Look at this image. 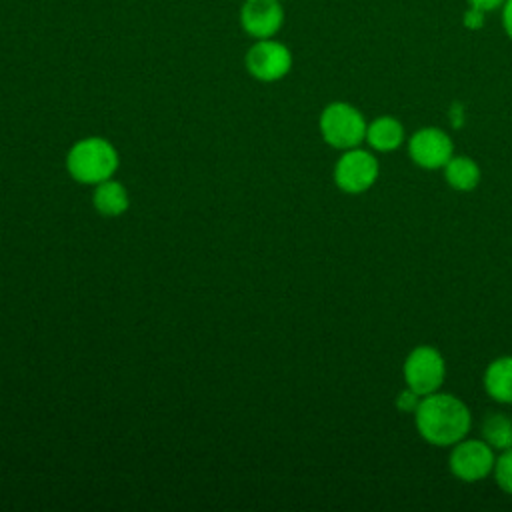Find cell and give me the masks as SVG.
Masks as SVG:
<instances>
[{
  "label": "cell",
  "mask_w": 512,
  "mask_h": 512,
  "mask_svg": "<svg viewBox=\"0 0 512 512\" xmlns=\"http://www.w3.org/2000/svg\"><path fill=\"white\" fill-rule=\"evenodd\" d=\"M414 422L418 434L428 444L454 446L470 432L472 416L458 396L436 390L422 396L414 412Z\"/></svg>",
  "instance_id": "6da1fadb"
},
{
  "label": "cell",
  "mask_w": 512,
  "mask_h": 512,
  "mask_svg": "<svg viewBox=\"0 0 512 512\" xmlns=\"http://www.w3.org/2000/svg\"><path fill=\"white\" fill-rule=\"evenodd\" d=\"M66 168L70 176L82 184H100L116 172L118 154L114 146L104 138H82L70 148L66 156Z\"/></svg>",
  "instance_id": "7a4b0ae2"
},
{
  "label": "cell",
  "mask_w": 512,
  "mask_h": 512,
  "mask_svg": "<svg viewBox=\"0 0 512 512\" xmlns=\"http://www.w3.org/2000/svg\"><path fill=\"white\" fill-rule=\"evenodd\" d=\"M366 120L348 102H332L320 114V134L332 148L350 150L366 140Z\"/></svg>",
  "instance_id": "3957f363"
},
{
  "label": "cell",
  "mask_w": 512,
  "mask_h": 512,
  "mask_svg": "<svg viewBox=\"0 0 512 512\" xmlns=\"http://www.w3.org/2000/svg\"><path fill=\"white\" fill-rule=\"evenodd\" d=\"M404 382L420 396L440 390L446 378L444 356L434 346H416L404 360Z\"/></svg>",
  "instance_id": "277c9868"
},
{
  "label": "cell",
  "mask_w": 512,
  "mask_h": 512,
  "mask_svg": "<svg viewBox=\"0 0 512 512\" xmlns=\"http://www.w3.org/2000/svg\"><path fill=\"white\" fill-rule=\"evenodd\" d=\"M380 166L372 152L362 148L344 150L334 166V182L346 194H362L374 186Z\"/></svg>",
  "instance_id": "5b68a950"
},
{
  "label": "cell",
  "mask_w": 512,
  "mask_h": 512,
  "mask_svg": "<svg viewBox=\"0 0 512 512\" xmlns=\"http://www.w3.org/2000/svg\"><path fill=\"white\" fill-rule=\"evenodd\" d=\"M494 450L484 440L462 438L448 456L450 472L462 482H478L494 470Z\"/></svg>",
  "instance_id": "8992f818"
},
{
  "label": "cell",
  "mask_w": 512,
  "mask_h": 512,
  "mask_svg": "<svg viewBox=\"0 0 512 512\" xmlns=\"http://www.w3.org/2000/svg\"><path fill=\"white\" fill-rule=\"evenodd\" d=\"M246 68L256 80L276 82L290 72L292 54L282 42L264 38L246 52Z\"/></svg>",
  "instance_id": "52a82bcc"
},
{
  "label": "cell",
  "mask_w": 512,
  "mask_h": 512,
  "mask_svg": "<svg viewBox=\"0 0 512 512\" xmlns=\"http://www.w3.org/2000/svg\"><path fill=\"white\" fill-rule=\"evenodd\" d=\"M408 154L416 166L436 170L444 168L446 162L454 156V144L442 128L426 126L410 136Z\"/></svg>",
  "instance_id": "ba28073f"
},
{
  "label": "cell",
  "mask_w": 512,
  "mask_h": 512,
  "mask_svg": "<svg viewBox=\"0 0 512 512\" xmlns=\"http://www.w3.org/2000/svg\"><path fill=\"white\" fill-rule=\"evenodd\" d=\"M284 22L280 0H246L240 10V24L252 38H272Z\"/></svg>",
  "instance_id": "9c48e42d"
},
{
  "label": "cell",
  "mask_w": 512,
  "mask_h": 512,
  "mask_svg": "<svg viewBox=\"0 0 512 512\" xmlns=\"http://www.w3.org/2000/svg\"><path fill=\"white\" fill-rule=\"evenodd\" d=\"M366 142L372 150L394 152L404 142V126L394 116H378L366 128Z\"/></svg>",
  "instance_id": "30bf717a"
},
{
  "label": "cell",
  "mask_w": 512,
  "mask_h": 512,
  "mask_svg": "<svg viewBox=\"0 0 512 512\" xmlns=\"http://www.w3.org/2000/svg\"><path fill=\"white\" fill-rule=\"evenodd\" d=\"M484 390L492 400L512 404V356H500L486 366Z\"/></svg>",
  "instance_id": "8fae6325"
},
{
  "label": "cell",
  "mask_w": 512,
  "mask_h": 512,
  "mask_svg": "<svg viewBox=\"0 0 512 512\" xmlns=\"http://www.w3.org/2000/svg\"><path fill=\"white\" fill-rule=\"evenodd\" d=\"M444 178L456 192H470L480 184V166L470 156H452L444 166Z\"/></svg>",
  "instance_id": "7c38bea8"
},
{
  "label": "cell",
  "mask_w": 512,
  "mask_h": 512,
  "mask_svg": "<svg viewBox=\"0 0 512 512\" xmlns=\"http://www.w3.org/2000/svg\"><path fill=\"white\" fill-rule=\"evenodd\" d=\"M94 208L102 214V216H120L128 210V192L126 188L116 182V180H104L100 184H96L94 190Z\"/></svg>",
  "instance_id": "4fadbf2b"
},
{
  "label": "cell",
  "mask_w": 512,
  "mask_h": 512,
  "mask_svg": "<svg viewBox=\"0 0 512 512\" xmlns=\"http://www.w3.org/2000/svg\"><path fill=\"white\" fill-rule=\"evenodd\" d=\"M482 440L494 452L510 450L512 448V418L502 412L488 414L482 422Z\"/></svg>",
  "instance_id": "5bb4252c"
},
{
  "label": "cell",
  "mask_w": 512,
  "mask_h": 512,
  "mask_svg": "<svg viewBox=\"0 0 512 512\" xmlns=\"http://www.w3.org/2000/svg\"><path fill=\"white\" fill-rule=\"evenodd\" d=\"M494 480L496 484L506 492L512 494V448L500 452V456L494 462Z\"/></svg>",
  "instance_id": "9a60e30c"
},
{
  "label": "cell",
  "mask_w": 512,
  "mask_h": 512,
  "mask_svg": "<svg viewBox=\"0 0 512 512\" xmlns=\"http://www.w3.org/2000/svg\"><path fill=\"white\" fill-rule=\"evenodd\" d=\"M422 396L418 392H414L410 386H406L398 396H396V408L400 412H406V414H414L418 404H420Z\"/></svg>",
  "instance_id": "2e32d148"
},
{
  "label": "cell",
  "mask_w": 512,
  "mask_h": 512,
  "mask_svg": "<svg viewBox=\"0 0 512 512\" xmlns=\"http://www.w3.org/2000/svg\"><path fill=\"white\" fill-rule=\"evenodd\" d=\"M484 14H486V12H482V10L474 8V6H470V8L466 10V14H464V26H466V28H472V30L480 28V26L484 24Z\"/></svg>",
  "instance_id": "e0dca14e"
},
{
  "label": "cell",
  "mask_w": 512,
  "mask_h": 512,
  "mask_svg": "<svg viewBox=\"0 0 512 512\" xmlns=\"http://www.w3.org/2000/svg\"><path fill=\"white\" fill-rule=\"evenodd\" d=\"M502 24L506 34L512 40V0H504V8H502Z\"/></svg>",
  "instance_id": "ac0fdd59"
},
{
  "label": "cell",
  "mask_w": 512,
  "mask_h": 512,
  "mask_svg": "<svg viewBox=\"0 0 512 512\" xmlns=\"http://www.w3.org/2000/svg\"><path fill=\"white\" fill-rule=\"evenodd\" d=\"M468 2H470V6H474V8L482 10V12H490V10H494V8L504 4V0H468Z\"/></svg>",
  "instance_id": "d6986e66"
}]
</instances>
